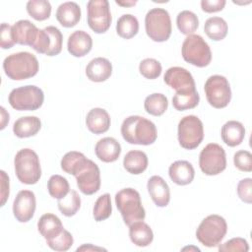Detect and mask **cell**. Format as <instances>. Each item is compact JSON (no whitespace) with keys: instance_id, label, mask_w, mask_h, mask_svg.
<instances>
[{"instance_id":"1","label":"cell","mask_w":252,"mask_h":252,"mask_svg":"<svg viewBox=\"0 0 252 252\" xmlns=\"http://www.w3.org/2000/svg\"><path fill=\"white\" fill-rule=\"evenodd\" d=\"M123 139L132 145H152L158 138L156 125L149 119L131 115L124 119L121 125Z\"/></svg>"},{"instance_id":"2","label":"cell","mask_w":252,"mask_h":252,"mask_svg":"<svg viewBox=\"0 0 252 252\" xmlns=\"http://www.w3.org/2000/svg\"><path fill=\"white\" fill-rule=\"evenodd\" d=\"M38 68L36 57L27 51L10 54L3 61V69L6 76L15 81L26 80L35 76Z\"/></svg>"},{"instance_id":"3","label":"cell","mask_w":252,"mask_h":252,"mask_svg":"<svg viewBox=\"0 0 252 252\" xmlns=\"http://www.w3.org/2000/svg\"><path fill=\"white\" fill-rule=\"evenodd\" d=\"M115 204L124 223L128 226L137 220H144L146 212L137 190L133 188L121 189L115 195Z\"/></svg>"},{"instance_id":"4","label":"cell","mask_w":252,"mask_h":252,"mask_svg":"<svg viewBox=\"0 0 252 252\" xmlns=\"http://www.w3.org/2000/svg\"><path fill=\"white\" fill-rule=\"evenodd\" d=\"M15 173L24 184H35L41 176V167L37 154L32 149L20 150L14 158Z\"/></svg>"},{"instance_id":"5","label":"cell","mask_w":252,"mask_h":252,"mask_svg":"<svg viewBox=\"0 0 252 252\" xmlns=\"http://www.w3.org/2000/svg\"><path fill=\"white\" fill-rule=\"evenodd\" d=\"M227 231L225 220L219 215H210L205 218L196 230V238L206 247L218 246Z\"/></svg>"},{"instance_id":"6","label":"cell","mask_w":252,"mask_h":252,"mask_svg":"<svg viewBox=\"0 0 252 252\" xmlns=\"http://www.w3.org/2000/svg\"><path fill=\"white\" fill-rule=\"evenodd\" d=\"M183 59L197 67H206L212 61V52L209 44L199 34H190L182 43Z\"/></svg>"},{"instance_id":"7","label":"cell","mask_w":252,"mask_h":252,"mask_svg":"<svg viewBox=\"0 0 252 252\" xmlns=\"http://www.w3.org/2000/svg\"><path fill=\"white\" fill-rule=\"evenodd\" d=\"M145 28L148 36L157 42L166 41L171 34L169 13L162 8L151 9L145 17Z\"/></svg>"},{"instance_id":"8","label":"cell","mask_w":252,"mask_h":252,"mask_svg":"<svg viewBox=\"0 0 252 252\" xmlns=\"http://www.w3.org/2000/svg\"><path fill=\"white\" fill-rule=\"evenodd\" d=\"M9 103L16 110H36L44 100L42 90L33 85L16 88L9 94Z\"/></svg>"},{"instance_id":"9","label":"cell","mask_w":252,"mask_h":252,"mask_svg":"<svg viewBox=\"0 0 252 252\" xmlns=\"http://www.w3.org/2000/svg\"><path fill=\"white\" fill-rule=\"evenodd\" d=\"M178 142L186 150L196 149L204 139L203 123L195 115H187L178 123Z\"/></svg>"},{"instance_id":"10","label":"cell","mask_w":252,"mask_h":252,"mask_svg":"<svg viewBox=\"0 0 252 252\" xmlns=\"http://www.w3.org/2000/svg\"><path fill=\"white\" fill-rule=\"evenodd\" d=\"M204 91L210 105L215 108H223L231 99V90L227 79L221 75H213L205 83Z\"/></svg>"},{"instance_id":"11","label":"cell","mask_w":252,"mask_h":252,"mask_svg":"<svg viewBox=\"0 0 252 252\" xmlns=\"http://www.w3.org/2000/svg\"><path fill=\"white\" fill-rule=\"evenodd\" d=\"M199 166L206 175H218L226 167L225 152L216 143L208 144L200 153Z\"/></svg>"},{"instance_id":"12","label":"cell","mask_w":252,"mask_h":252,"mask_svg":"<svg viewBox=\"0 0 252 252\" xmlns=\"http://www.w3.org/2000/svg\"><path fill=\"white\" fill-rule=\"evenodd\" d=\"M88 25L96 33L105 32L112 21L107 0H90L87 3Z\"/></svg>"},{"instance_id":"13","label":"cell","mask_w":252,"mask_h":252,"mask_svg":"<svg viewBox=\"0 0 252 252\" xmlns=\"http://www.w3.org/2000/svg\"><path fill=\"white\" fill-rule=\"evenodd\" d=\"M80 191L85 195H93L100 187V171L96 163L89 159L87 164L75 175Z\"/></svg>"},{"instance_id":"14","label":"cell","mask_w":252,"mask_h":252,"mask_svg":"<svg viewBox=\"0 0 252 252\" xmlns=\"http://www.w3.org/2000/svg\"><path fill=\"white\" fill-rule=\"evenodd\" d=\"M36 207L35 195L30 190H21L13 203V214L20 222L31 220L34 215Z\"/></svg>"},{"instance_id":"15","label":"cell","mask_w":252,"mask_h":252,"mask_svg":"<svg viewBox=\"0 0 252 252\" xmlns=\"http://www.w3.org/2000/svg\"><path fill=\"white\" fill-rule=\"evenodd\" d=\"M164 83L170 88L177 91L196 89L195 81L191 73L182 67H170L163 76Z\"/></svg>"},{"instance_id":"16","label":"cell","mask_w":252,"mask_h":252,"mask_svg":"<svg viewBox=\"0 0 252 252\" xmlns=\"http://www.w3.org/2000/svg\"><path fill=\"white\" fill-rule=\"evenodd\" d=\"M38 32L39 30L29 20H20L12 26L14 41L21 45H30L32 47Z\"/></svg>"},{"instance_id":"17","label":"cell","mask_w":252,"mask_h":252,"mask_svg":"<svg viewBox=\"0 0 252 252\" xmlns=\"http://www.w3.org/2000/svg\"><path fill=\"white\" fill-rule=\"evenodd\" d=\"M149 194L154 203L160 208L166 207L170 201V190L165 180L158 176H152L147 183Z\"/></svg>"},{"instance_id":"18","label":"cell","mask_w":252,"mask_h":252,"mask_svg":"<svg viewBox=\"0 0 252 252\" xmlns=\"http://www.w3.org/2000/svg\"><path fill=\"white\" fill-rule=\"evenodd\" d=\"M93 47V39L91 35L84 31H75L68 38L67 49L69 53L75 57H83L87 55Z\"/></svg>"},{"instance_id":"19","label":"cell","mask_w":252,"mask_h":252,"mask_svg":"<svg viewBox=\"0 0 252 252\" xmlns=\"http://www.w3.org/2000/svg\"><path fill=\"white\" fill-rule=\"evenodd\" d=\"M94 152L99 160L103 162H113L118 159L121 154V146L116 139L105 137L95 144Z\"/></svg>"},{"instance_id":"20","label":"cell","mask_w":252,"mask_h":252,"mask_svg":"<svg viewBox=\"0 0 252 252\" xmlns=\"http://www.w3.org/2000/svg\"><path fill=\"white\" fill-rule=\"evenodd\" d=\"M112 73V65L110 61L103 57L92 59L86 67V75L92 82H104Z\"/></svg>"},{"instance_id":"21","label":"cell","mask_w":252,"mask_h":252,"mask_svg":"<svg viewBox=\"0 0 252 252\" xmlns=\"http://www.w3.org/2000/svg\"><path fill=\"white\" fill-rule=\"evenodd\" d=\"M86 125L88 129L96 135L105 133L110 126V116L108 112L100 107L93 108L86 117Z\"/></svg>"},{"instance_id":"22","label":"cell","mask_w":252,"mask_h":252,"mask_svg":"<svg viewBox=\"0 0 252 252\" xmlns=\"http://www.w3.org/2000/svg\"><path fill=\"white\" fill-rule=\"evenodd\" d=\"M168 174L170 179L177 185L190 184L195 176L193 165L187 160H176L169 166Z\"/></svg>"},{"instance_id":"23","label":"cell","mask_w":252,"mask_h":252,"mask_svg":"<svg viewBox=\"0 0 252 252\" xmlns=\"http://www.w3.org/2000/svg\"><path fill=\"white\" fill-rule=\"evenodd\" d=\"M56 19L62 27L73 28L81 19V8L76 2H64L57 8Z\"/></svg>"},{"instance_id":"24","label":"cell","mask_w":252,"mask_h":252,"mask_svg":"<svg viewBox=\"0 0 252 252\" xmlns=\"http://www.w3.org/2000/svg\"><path fill=\"white\" fill-rule=\"evenodd\" d=\"M222 141L229 147H236L242 143L245 137L243 124L236 120H230L223 124L220 131Z\"/></svg>"},{"instance_id":"25","label":"cell","mask_w":252,"mask_h":252,"mask_svg":"<svg viewBox=\"0 0 252 252\" xmlns=\"http://www.w3.org/2000/svg\"><path fill=\"white\" fill-rule=\"evenodd\" d=\"M129 236L131 241L139 247L150 245L154 239L152 228L143 220H137L129 225Z\"/></svg>"},{"instance_id":"26","label":"cell","mask_w":252,"mask_h":252,"mask_svg":"<svg viewBox=\"0 0 252 252\" xmlns=\"http://www.w3.org/2000/svg\"><path fill=\"white\" fill-rule=\"evenodd\" d=\"M63 228L60 219L53 214L42 215L37 222V229L45 240L56 237Z\"/></svg>"},{"instance_id":"27","label":"cell","mask_w":252,"mask_h":252,"mask_svg":"<svg viewBox=\"0 0 252 252\" xmlns=\"http://www.w3.org/2000/svg\"><path fill=\"white\" fill-rule=\"evenodd\" d=\"M41 122L36 116H24L17 119L13 125V132L18 138H29L37 134Z\"/></svg>"},{"instance_id":"28","label":"cell","mask_w":252,"mask_h":252,"mask_svg":"<svg viewBox=\"0 0 252 252\" xmlns=\"http://www.w3.org/2000/svg\"><path fill=\"white\" fill-rule=\"evenodd\" d=\"M147 155L138 150L128 152L123 159L124 168L131 174H141L148 167Z\"/></svg>"},{"instance_id":"29","label":"cell","mask_w":252,"mask_h":252,"mask_svg":"<svg viewBox=\"0 0 252 252\" xmlns=\"http://www.w3.org/2000/svg\"><path fill=\"white\" fill-rule=\"evenodd\" d=\"M200 95L196 89L177 91L172 97V105L176 110L192 109L199 103Z\"/></svg>"},{"instance_id":"30","label":"cell","mask_w":252,"mask_h":252,"mask_svg":"<svg viewBox=\"0 0 252 252\" xmlns=\"http://www.w3.org/2000/svg\"><path fill=\"white\" fill-rule=\"evenodd\" d=\"M84 154L76 151L68 152L61 159V168L68 174L76 175L88 162Z\"/></svg>"},{"instance_id":"31","label":"cell","mask_w":252,"mask_h":252,"mask_svg":"<svg viewBox=\"0 0 252 252\" xmlns=\"http://www.w3.org/2000/svg\"><path fill=\"white\" fill-rule=\"evenodd\" d=\"M204 31L206 34L215 41H220L223 39L228 31L226 22L220 17H211L204 25Z\"/></svg>"},{"instance_id":"32","label":"cell","mask_w":252,"mask_h":252,"mask_svg":"<svg viewBox=\"0 0 252 252\" xmlns=\"http://www.w3.org/2000/svg\"><path fill=\"white\" fill-rule=\"evenodd\" d=\"M117 34L125 39L134 37L139 32L138 19L131 14L122 15L116 24Z\"/></svg>"},{"instance_id":"33","label":"cell","mask_w":252,"mask_h":252,"mask_svg":"<svg viewBox=\"0 0 252 252\" xmlns=\"http://www.w3.org/2000/svg\"><path fill=\"white\" fill-rule=\"evenodd\" d=\"M168 106V100L167 97L158 93L152 94L148 95L144 102L145 110L154 116H160L162 115Z\"/></svg>"},{"instance_id":"34","label":"cell","mask_w":252,"mask_h":252,"mask_svg":"<svg viewBox=\"0 0 252 252\" xmlns=\"http://www.w3.org/2000/svg\"><path fill=\"white\" fill-rule=\"evenodd\" d=\"M176 25L181 33L190 35L193 34V32L198 29L199 20L195 13L184 10L178 13L176 17Z\"/></svg>"},{"instance_id":"35","label":"cell","mask_w":252,"mask_h":252,"mask_svg":"<svg viewBox=\"0 0 252 252\" xmlns=\"http://www.w3.org/2000/svg\"><path fill=\"white\" fill-rule=\"evenodd\" d=\"M58 209L65 217L74 216L81 207V198L77 191L70 190L69 193L57 202Z\"/></svg>"},{"instance_id":"36","label":"cell","mask_w":252,"mask_h":252,"mask_svg":"<svg viewBox=\"0 0 252 252\" xmlns=\"http://www.w3.org/2000/svg\"><path fill=\"white\" fill-rule=\"evenodd\" d=\"M47 189L51 197L59 200L64 198L69 193L70 185L65 177L59 174H54L47 182Z\"/></svg>"},{"instance_id":"37","label":"cell","mask_w":252,"mask_h":252,"mask_svg":"<svg viewBox=\"0 0 252 252\" xmlns=\"http://www.w3.org/2000/svg\"><path fill=\"white\" fill-rule=\"evenodd\" d=\"M29 15L36 21H44L50 17L51 5L46 0H30L27 3Z\"/></svg>"},{"instance_id":"38","label":"cell","mask_w":252,"mask_h":252,"mask_svg":"<svg viewBox=\"0 0 252 252\" xmlns=\"http://www.w3.org/2000/svg\"><path fill=\"white\" fill-rule=\"evenodd\" d=\"M111 212H112V207H111L110 195L108 193H105L99 196L96 199L94 206V210H93L94 220L102 221L108 219L111 215Z\"/></svg>"},{"instance_id":"39","label":"cell","mask_w":252,"mask_h":252,"mask_svg":"<svg viewBox=\"0 0 252 252\" xmlns=\"http://www.w3.org/2000/svg\"><path fill=\"white\" fill-rule=\"evenodd\" d=\"M74 239L72 234L63 228V230L54 238L46 240V244L55 251H60V252H64L67 251L71 248V246L73 245Z\"/></svg>"},{"instance_id":"40","label":"cell","mask_w":252,"mask_h":252,"mask_svg":"<svg viewBox=\"0 0 252 252\" xmlns=\"http://www.w3.org/2000/svg\"><path fill=\"white\" fill-rule=\"evenodd\" d=\"M161 64L154 58H146L141 61L139 65V71L146 79L154 80L161 74Z\"/></svg>"},{"instance_id":"41","label":"cell","mask_w":252,"mask_h":252,"mask_svg":"<svg viewBox=\"0 0 252 252\" xmlns=\"http://www.w3.org/2000/svg\"><path fill=\"white\" fill-rule=\"evenodd\" d=\"M44 30L48 32L51 38V45L48 51L46 52V55L47 56L58 55L62 50V42H63V35L60 30L54 26H48L44 28Z\"/></svg>"},{"instance_id":"42","label":"cell","mask_w":252,"mask_h":252,"mask_svg":"<svg viewBox=\"0 0 252 252\" xmlns=\"http://www.w3.org/2000/svg\"><path fill=\"white\" fill-rule=\"evenodd\" d=\"M233 162L235 167L241 171H252V155L248 151H237L233 156Z\"/></svg>"},{"instance_id":"43","label":"cell","mask_w":252,"mask_h":252,"mask_svg":"<svg viewBox=\"0 0 252 252\" xmlns=\"http://www.w3.org/2000/svg\"><path fill=\"white\" fill-rule=\"evenodd\" d=\"M249 250V245L248 242L241 237H235V238H231L229 240H227L226 242H224L223 244H220L219 246V251H223V252H227V251H248Z\"/></svg>"},{"instance_id":"44","label":"cell","mask_w":252,"mask_h":252,"mask_svg":"<svg viewBox=\"0 0 252 252\" xmlns=\"http://www.w3.org/2000/svg\"><path fill=\"white\" fill-rule=\"evenodd\" d=\"M238 197L247 204L252 203V179L244 178L237 184Z\"/></svg>"},{"instance_id":"45","label":"cell","mask_w":252,"mask_h":252,"mask_svg":"<svg viewBox=\"0 0 252 252\" xmlns=\"http://www.w3.org/2000/svg\"><path fill=\"white\" fill-rule=\"evenodd\" d=\"M50 45H51V38H50L48 32L44 29L39 30L37 38H36L34 44L32 45V48L38 53L46 54V52L50 48Z\"/></svg>"},{"instance_id":"46","label":"cell","mask_w":252,"mask_h":252,"mask_svg":"<svg viewBox=\"0 0 252 252\" xmlns=\"http://www.w3.org/2000/svg\"><path fill=\"white\" fill-rule=\"evenodd\" d=\"M15 44L13 34H12V26L7 23H2L0 28V45L3 49H9Z\"/></svg>"},{"instance_id":"47","label":"cell","mask_w":252,"mask_h":252,"mask_svg":"<svg viewBox=\"0 0 252 252\" xmlns=\"http://www.w3.org/2000/svg\"><path fill=\"white\" fill-rule=\"evenodd\" d=\"M225 0H202L201 8L206 13H215L221 11L225 6Z\"/></svg>"},{"instance_id":"48","label":"cell","mask_w":252,"mask_h":252,"mask_svg":"<svg viewBox=\"0 0 252 252\" xmlns=\"http://www.w3.org/2000/svg\"><path fill=\"white\" fill-rule=\"evenodd\" d=\"M0 173H1V206H4L10 193L9 177L7 176L4 170H1Z\"/></svg>"},{"instance_id":"49","label":"cell","mask_w":252,"mask_h":252,"mask_svg":"<svg viewBox=\"0 0 252 252\" xmlns=\"http://www.w3.org/2000/svg\"><path fill=\"white\" fill-rule=\"evenodd\" d=\"M91 250H104L105 251L106 249H104L102 247H96L92 244H84L83 246L77 248V251H91Z\"/></svg>"},{"instance_id":"50","label":"cell","mask_w":252,"mask_h":252,"mask_svg":"<svg viewBox=\"0 0 252 252\" xmlns=\"http://www.w3.org/2000/svg\"><path fill=\"white\" fill-rule=\"evenodd\" d=\"M0 109H1V117H2V119H1V129H4L5 126H6V123L9 122V114L6 112L4 107L1 106Z\"/></svg>"},{"instance_id":"51","label":"cell","mask_w":252,"mask_h":252,"mask_svg":"<svg viewBox=\"0 0 252 252\" xmlns=\"http://www.w3.org/2000/svg\"><path fill=\"white\" fill-rule=\"evenodd\" d=\"M115 3L117 5H120L123 7H131V6L136 5L137 1H115Z\"/></svg>"},{"instance_id":"52","label":"cell","mask_w":252,"mask_h":252,"mask_svg":"<svg viewBox=\"0 0 252 252\" xmlns=\"http://www.w3.org/2000/svg\"><path fill=\"white\" fill-rule=\"evenodd\" d=\"M196 250V251H200V249L199 248H197V247H184L182 250Z\"/></svg>"}]
</instances>
